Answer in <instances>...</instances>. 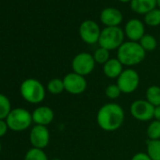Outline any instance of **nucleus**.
Instances as JSON below:
<instances>
[{"mask_svg": "<svg viewBox=\"0 0 160 160\" xmlns=\"http://www.w3.org/2000/svg\"><path fill=\"white\" fill-rule=\"evenodd\" d=\"M124 31L120 27L105 28L101 31L99 38V46L108 51L118 50L120 46L124 42Z\"/></svg>", "mask_w": 160, "mask_h": 160, "instance_id": "nucleus-4", "label": "nucleus"}, {"mask_svg": "<svg viewBox=\"0 0 160 160\" xmlns=\"http://www.w3.org/2000/svg\"><path fill=\"white\" fill-rule=\"evenodd\" d=\"M144 23L145 25L155 28L160 26V9L155 8L147 14L144 15Z\"/></svg>", "mask_w": 160, "mask_h": 160, "instance_id": "nucleus-19", "label": "nucleus"}, {"mask_svg": "<svg viewBox=\"0 0 160 160\" xmlns=\"http://www.w3.org/2000/svg\"><path fill=\"white\" fill-rule=\"evenodd\" d=\"M64 89L67 92L72 95H79L85 92L88 83L85 76L75 72H69L63 77Z\"/></svg>", "mask_w": 160, "mask_h": 160, "instance_id": "nucleus-9", "label": "nucleus"}, {"mask_svg": "<svg viewBox=\"0 0 160 160\" xmlns=\"http://www.w3.org/2000/svg\"><path fill=\"white\" fill-rule=\"evenodd\" d=\"M147 154L152 160H160V139H150L147 142Z\"/></svg>", "mask_w": 160, "mask_h": 160, "instance_id": "nucleus-18", "label": "nucleus"}, {"mask_svg": "<svg viewBox=\"0 0 160 160\" xmlns=\"http://www.w3.org/2000/svg\"><path fill=\"white\" fill-rule=\"evenodd\" d=\"M47 91L54 95H58L62 93L65 89H64V83L63 80L60 78H53L47 83Z\"/></svg>", "mask_w": 160, "mask_h": 160, "instance_id": "nucleus-21", "label": "nucleus"}, {"mask_svg": "<svg viewBox=\"0 0 160 160\" xmlns=\"http://www.w3.org/2000/svg\"><path fill=\"white\" fill-rule=\"evenodd\" d=\"M29 140L33 148L43 150L50 141V133L47 126L35 124L29 133Z\"/></svg>", "mask_w": 160, "mask_h": 160, "instance_id": "nucleus-11", "label": "nucleus"}, {"mask_svg": "<svg viewBox=\"0 0 160 160\" xmlns=\"http://www.w3.org/2000/svg\"><path fill=\"white\" fill-rule=\"evenodd\" d=\"M9 130V126L7 124L6 120H0V138L4 137Z\"/></svg>", "mask_w": 160, "mask_h": 160, "instance_id": "nucleus-27", "label": "nucleus"}, {"mask_svg": "<svg viewBox=\"0 0 160 160\" xmlns=\"http://www.w3.org/2000/svg\"><path fill=\"white\" fill-rule=\"evenodd\" d=\"M124 117V110L119 104L108 103L99 108L96 121L101 129L107 132H113L122 125Z\"/></svg>", "mask_w": 160, "mask_h": 160, "instance_id": "nucleus-1", "label": "nucleus"}, {"mask_svg": "<svg viewBox=\"0 0 160 160\" xmlns=\"http://www.w3.org/2000/svg\"><path fill=\"white\" fill-rule=\"evenodd\" d=\"M95 64L96 62L92 54L87 52H81L72 58V69L73 72L82 76H86L94 70Z\"/></svg>", "mask_w": 160, "mask_h": 160, "instance_id": "nucleus-6", "label": "nucleus"}, {"mask_svg": "<svg viewBox=\"0 0 160 160\" xmlns=\"http://www.w3.org/2000/svg\"><path fill=\"white\" fill-rule=\"evenodd\" d=\"M147 136L149 139H160V122L152 121L147 128Z\"/></svg>", "mask_w": 160, "mask_h": 160, "instance_id": "nucleus-25", "label": "nucleus"}, {"mask_svg": "<svg viewBox=\"0 0 160 160\" xmlns=\"http://www.w3.org/2000/svg\"><path fill=\"white\" fill-rule=\"evenodd\" d=\"M118 1H120L122 3H130L131 0H118Z\"/></svg>", "mask_w": 160, "mask_h": 160, "instance_id": "nucleus-30", "label": "nucleus"}, {"mask_svg": "<svg viewBox=\"0 0 160 160\" xmlns=\"http://www.w3.org/2000/svg\"><path fill=\"white\" fill-rule=\"evenodd\" d=\"M105 94L108 98L111 99V100H114V99H117L120 97V95L122 94V92L120 90V88L118 87L117 84H111V85H108L106 90H105Z\"/></svg>", "mask_w": 160, "mask_h": 160, "instance_id": "nucleus-26", "label": "nucleus"}, {"mask_svg": "<svg viewBox=\"0 0 160 160\" xmlns=\"http://www.w3.org/2000/svg\"><path fill=\"white\" fill-rule=\"evenodd\" d=\"M24 160H48V157L43 150L32 147L26 152Z\"/></svg>", "mask_w": 160, "mask_h": 160, "instance_id": "nucleus-23", "label": "nucleus"}, {"mask_svg": "<svg viewBox=\"0 0 160 160\" xmlns=\"http://www.w3.org/2000/svg\"><path fill=\"white\" fill-rule=\"evenodd\" d=\"M123 31L125 37H127L129 41L138 42L145 35V26L142 21L133 18L125 24Z\"/></svg>", "mask_w": 160, "mask_h": 160, "instance_id": "nucleus-12", "label": "nucleus"}, {"mask_svg": "<svg viewBox=\"0 0 160 160\" xmlns=\"http://www.w3.org/2000/svg\"><path fill=\"white\" fill-rule=\"evenodd\" d=\"M130 112L136 120L140 122H147L153 118L154 107L147 100L139 99L134 101L131 104Z\"/></svg>", "mask_w": 160, "mask_h": 160, "instance_id": "nucleus-10", "label": "nucleus"}, {"mask_svg": "<svg viewBox=\"0 0 160 160\" xmlns=\"http://www.w3.org/2000/svg\"><path fill=\"white\" fill-rule=\"evenodd\" d=\"M146 52L137 42H124L117 50V58L123 66H135L141 63Z\"/></svg>", "mask_w": 160, "mask_h": 160, "instance_id": "nucleus-2", "label": "nucleus"}, {"mask_svg": "<svg viewBox=\"0 0 160 160\" xmlns=\"http://www.w3.org/2000/svg\"><path fill=\"white\" fill-rule=\"evenodd\" d=\"M156 3H157V8L160 9V0H156Z\"/></svg>", "mask_w": 160, "mask_h": 160, "instance_id": "nucleus-31", "label": "nucleus"}, {"mask_svg": "<svg viewBox=\"0 0 160 160\" xmlns=\"http://www.w3.org/2000/svg\"><path fill=\"white\" fill-rule=\"evenodd\" d=\"M146 100L154 108L160 106V87L150 86L146 91Z\"/></svg>", "mask_w": 160, "mask_h": 160, "instance_id": "nucleus-17", "label": "nucleus"}, {"mask_svg": "<svg viewBox=\"0 0 160 160\" xmlns=\"http://www.w3.org/2000/svg\"><path fill=\"white\" fill-rule=\"evenodd\" d=\"M99 17H100L101 23L106 28L119 27L123 20V16H122V12L120 10H118L117 8H113V7L105 8L100 12Z\"/></svg>", "mask_w": 160, "mask_h": 160, "instance_id": "nucleus-13", "label": "nucleus"}, {"mask_svg": "<svg viewBox=\"0 0 160 160\" xmlns=\"http://www.w3.org/2000/svg\"><path fill=\"white\" fill-rule=\"evenodd\" d=\"M131 160H152V159L149 157L147 153L140 152H137L136 154H134Z\"/></svg>", "mask_w": 160, "mask_h": 160, "instance_id": "nucleus-28", "label": "nucleus"}, {"mask_svg": "<svg viewBox=\"0 0 160 160\" xmlns=\"http://www.w3.org/2000/svg\"><path fill=\"white\" fill-rule=\"evenodd\" d=\"M9 129L14 132H22L29 128L32 120V113H30L28 109L22 108H12L10 114L6 119Z\"/></svg>", "mask_w": 160, "mask_h": 160, "instance_id": "nucleus-5", "label": "nucleus"}, {"mask_svg": "<svg viewBox=\"0 0 160 160\" xmlns=\"http://www.w3.org/2000/svg\"><path fill=\"white\" fill-rule=\"evenodd\" d=\"M117 85L122 93H132L139 85V75L134 69H125L117 78Z\"/></svg>", "mask_w": 160, "mask_h": 160, "instance_id": "nucleus-7", "label": "nucleus"}, {"mask_svg": "<svg viewBox=\"0 0 160 160\" xmlns=\"http://www.w3.org/2000/svg\"><path fill=\"white\" fill-rule=\"evenodd\" d=\"M122 71L123 65L118 58H109V60L103 65L104 74L110 79L118 78L120 74L122 72Z\"/></svg>", "mask_w": 160, "mask_h": 160, "instance_id": "nucleus-16", "label": "nucleus"}, {"mask_svg": "<svg viewBox=\"0 0 160 160\" xmlns=\"http://www.w3.org/2000/svg\"><path fill=\"white\" fill-rule=\"evenodd\" d=\"M157 7L156 0H131L130 8L137 14L145 15Z\"/></svg>", "mask_w": 160, "mask_h": 160, "instance_id": "nucleus-15", "label": "nucleus"}, {"mask_svg": "<svg viewBox=\"0 0 160 160\" xmlns=\"http://www.w3.org/2000/svg\"><path fill=\"white\" fill-rule=\"evenodd\" d=\"M12 109L10 99L6 95L0 93V120H6Z\"/></svg>", "mask_w": 160, "mask_h": 160, "instance_id": "nucleus-22", "label": "nucleus"}, {"mask_svg": "<svg viewBox=\"0 0 160 160\" xmlns=\"http://www.w3.org/2000/svg\"><path fill=\"white\" fill-rule=\"evenodd\" d=\"M140 46L143 48L145 52L153 51L157 47V41L156 39L151 34H145L138 42Z\"/></svg>", "mask_w": 160, "mask_h": 160, "instance_id": "nucleus-20", "label": "nucleus"}, {"mask_svg": "<svg viewBox=\"0 0 160 160\" xmlns=\"http://www.w3.org/2000/svg\"><path fill=\"white\" fill-rule=\"evenodd\" d=\"M51 160H61V159H59V158H53V159H51Z\"/></svg>", "mask_w": 160, "mask_h": 160, "instance_id": "nucleus-32", "label": "nucleus"}, {"mask_svg": "<svg viewBox=\"0 0 160 160\" xmlns=\"http://www.w3.org/2000/svg\"><path fill=\"white\" fill-rule=\"evenodd\" d=\"M92 56H93V58H94L95 62L98 63V64H102V65H104L110 58L109 51L103 48V47H100V46H99V48H97L94 51Z\"/></svg>", "mask_w": 160, "mask_h": 160, "instance_id": "nucleus-24", "label": "nucleus"}, {"mask_svg": "<svg viewBox=\"0 0 160 160\" xmlns=\"http://www.w3.org/2000/svg\"><path fill=\"white\" fill-rule=\"evenodd\" d=\"M1 149H2V146H1V142H0V152H1Z\"/></svg>", "mask_w": 160, "mask_h": 160, "instance_id": "nucleus-33", "label": "nucleus"}, {"mask_svg": "<svg viewBox=\"0 0 160 160\" xmlns=\"http://www.w3.org/2000/svg\"><path fill=\"white\" fill-rule=\"evenodd\" d=\"M101 31L99 25L93 20H85L79 26V36L87 44L98 43Z\"/></svg>", "mask_w": 160, "mask_h": 160, "instance_id": "nucleus-8", "label": "nucleus"}, {"mask_svg": "<svg viewBox=\"0 0 160 160\" xmlns=\"http://www.w3.org/2000/svg\"><path fill=\"white\" fill-rule=\"evenodd\" d=\"M20 94L29 104H40L45 98L44 86L35 78H28L20 85Z\"/></svg>", "mask_w": 160, "mask_h": 160, "instance_id": "nucleus-3", "label": "nucleus"}, {"mask_svg": "<svg viewBox=\"0 0 160 160\" xmlns=\"http://www.w3.org/2000/svg\"><path fill=\"white\" fill-rule=\"evenodd\" d=\"M153 118H154L156 121H159V122H160V106H159V107H155V108H154Z\"/></svg>", "mask_w": 160, "mask_h": 160, "instance_id": "nucleus-29", "label": "nucleus"}, {"mask_svg": "<svg viewBox=\"0 0 160 160\" xmlns=\"http://www.w3.org/2000/svg\"><path fill=\"white\" fill-rule=\"evenodd\" d=\"M55 114L52 108L46 106L38 107L32 112V120L33 122L37 125L47 126L54 120Z\"/></svg>", "mask_w": 160, "mask_h": 160, "instance_id": "nucleus-14", "label": "nucleus"}]
</instances>
